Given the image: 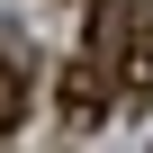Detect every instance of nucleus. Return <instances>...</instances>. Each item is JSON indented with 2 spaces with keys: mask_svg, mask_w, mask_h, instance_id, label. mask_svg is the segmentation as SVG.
I'll list each match as a JSON object with an SVG mask.
<instances>
[{
  "mask_svg": "<svg viewBox=\"0 0 153 153\" xmlns=\"http://www.w3.org/2000/svg\"><path fill=\"white\" fill-rule=\"evenodd\" d=\"M117 99H126V108H153V36L117 63Z\"/></svg>",
  "mask_w": 153,
  "mask_h": 153,
  "instance_id": "obj_4",
  "label": "nucleus"
},
{
  "mask_svg": "<svg viewBox=\"0 0 153 153\" xmlns=\"http://www.w3.org/2000/svg\"><path fill=\"white\" fill-rule=\"evenodd\" d=\"M54 99H63V117H72V126H99V117H108V99H117V81H108V63L72 54V63L54 72Z\"/></svg>",
  "mask_w": 153,
  "mask_h": 153,
  "instance_id": "obj_2",
  "label": "nucleus"
},
{
  "mask_svg": "<svg viewBox=\"0 0 153 153\" xmlns=\"http://www.w3.org/2000/svg\"><path fill=\"white\" fill-rule=\"evenodd\" d=\"M144 36H153V0H90V36H81V54L117 72Z\"/></svg>",
  "mask_w": 153,
  "mask_h": 153,
  "instance_id": "obj_1",
  "label": "nucleus"
},
{
  "mask_svg": "<svg viewBox=\"0 0 153 153\" xmlns=\"http://www.w3.org/2000/svg\"><path fill=\"white\" fill-rule=\"evenodd\" d=\"M27 99H36V90H27V63H18V54H0V135H18V126H27Z\"/></svg>",
  "mask_w": 153,
  "mask_h": 153,
  "instance_id": "obj_3",
  "label": "nucleus"
}]
</instances>
